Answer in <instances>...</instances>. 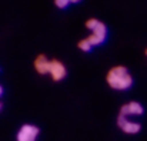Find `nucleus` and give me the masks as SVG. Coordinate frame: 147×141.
I'll list each match as a JSON object with an SVG mask.
<instances>
[{"label": "nucleus", "mask_w": 147, "mask_h": 141, "mask_svg": "<svg viewBox=\"0 0 147 141\" xmlns=\"http://www.w3.org/2000/svg\"><path fill=\"white\" fill-rule=\"evenodd\" d=\"M106 81L110 86V89L117 91H126L133 86V77L127 67L124 66H114L107 71Z\"/></svg>", "instance_id": "obj_1"}, {"label": "nucleus", "mask_w": 147, "mask_h": 141, "mask_svg": "<svg viewBox=\"0 0 147 141\" xmlns=\"http://www.w3.org/2000/svg\"><path fill=\"white\" fill-rule=\"evenodd\" d=\"M86 27L92 32V34L87 37L89 42L92 43V46H98V44L104 43V40L107 37V27L103 21H100L97 19H89L86 21Z\"/></svg>", "instance_id": "obj_2"}, {"label": "nucleus", "mask_w": 147, "mask_h": 141, "mask_svg": "<svg viewBox=\"0 0 147 141\" xmlns=\"http://www.w3.org/2000/svg\"><path fill=\"white\" fill-rule=\"evenodd\" d=\"M39 136V128L33 124H23L16 136L17 141H37Z\"/></svg>", "instance_id": "obj_3"}, {"label": "nucleus", "mask_w": 147, "mask_h": 141, "mask_svg": "<svg viewBox=\"0 0 147 141\" xmlns=\"http://www.w3.org/2000/svg\"><path fill=\"white\" fill-rule=\"evenodd\" d=\"M117 126L120 127L121 131H124L126 134H137L140 131V124L130 120L129 117H123V115H119L117 118Z\"/></svg>", "instance_id": "obj_4"}, {"label": "nucleus", "mask_w": 147, "mask_h": 141, "mask_svg": "<svg viewBox=\"0 0 147 141\" xmlns=\"http://www.w3.org/2000/svg\"><path fill=\"white\" fill-rule=\"evenodd\" d=\"M49 74L51 76V79L54 81H60L66 77L67 74V70H66V66L59 61V60H50V68H49Z\"/></svg>", "instance_id": "obj_5"}, {"label": "nucleus", "mask_w": 147, "mask_h": 141, "mask_svg": "<svg viewBox=\"0 0 147 141\" xmlns=\"http://www.w3.org/2000/svg\"><path fill=\"white\" fill-rule=\"evenodd\" d=\"M143 113H144V108L137 101H130L120 108V115L123 117H136V115H142Z\"/></svg>", "instance_id": "obj_6"}, {"label": "nucleus", "mask_w": 147, "mask_h": 141, "mask_svg": "<svg viewBox=\"0 0 147 141\" xmlns=\"http://www.w3.org/2000/svg\"><path fill=\"white\" fill-rule=\"evenodd\" d=\"M34 68H36V71L40 73V74H46V73H49L50 60H47V57L43 56V54L37 56L36 60H34Z\"/></svg>", "instance_id": "obj_7"}, {"label": "nucleus", "mask_w": 147, "mask_h": 141, "mask_svg": "<svg viewBox=\"0 0 147 141\" xmlns=\"http://www.w3.org/2000/svg\"><path fill=\"white\" fill-rule=\"evenodd\" d=\"M79 48L83 50V51H90V50L93 48V46H92V43L89 42V39H83V40L79 42Z\"/></svg>", "instance_id": "obj_8"}, {"label": "nucleus", "mask_w": 147, "mask_h": 141, "mask_svg": "<svg viewBox=\"0 0 147 141\" xmlns=\"http://www.w3.org/2000/svg\"><path fill=\"white\" fill-rule=\"evenodd\" d=\"M70 0H54V4L59 7V9H66L69 6Z\"/></svg>", "instance_id": "obj_9"}, {"label": "nucleus", "mask_w": 147, "mask_h": 141, "mask_svg": "<svg viewBox=\"0 0 147 141\" xmlns=\"http://www.w3.org/2000/svg\"><path fill=\"white\" fill-rule=\"evenodd\" d=\"M80 0H70V3H79Z\"/></svg>", "instance_id": "obj_10"}, {"label": "nucleus", "mask_w": 147, "mask_h": 141, "mask_svg": "<svg viewBox=\"0 0 147 141\" xmlns=\"http://www.w3.org/2000/svg\"><path fill=\"white\" fill-rule=\"evenodd\" d=\"M1 94H3V87L0 86V95H1Z\"/></svg>", "instance_id": "obj_11"}, {"label": "nucleus", "mask_w": 147, "mask_h": 141, "mask_svg": "<svg viewBox=\"0 0 147 141\" xmlns=\"http://www.w3.org/2000/svg\"><path fill=\"white\" fill-rule=\"evenodd\" d=\"M0 110H1V103H0Z\"/></svg>", "instance_id": "obj_12"}, {"label": "nucleus", "mask_w": 147, "mask_h": 141, "mask_svg": "<svg viewBox=\"0 0 147 141\" xmlns=\"http://www.w3.org/2000/svg\"><path fill=\"white\" fill-rule=\"evenodd\" d=\"M146 56H147V48H146Z\"/></svg>", "instance_id": "obj_13"}]
</instances>
